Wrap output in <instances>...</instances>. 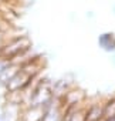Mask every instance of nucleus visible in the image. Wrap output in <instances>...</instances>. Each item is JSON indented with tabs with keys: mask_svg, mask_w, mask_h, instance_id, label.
Instances as JSON below:
<instances>
[{
	"mask_svg": "<svg viewBox=\"0 0 115 121\" xmlns=\"http://www.w3.org/2000/svg\"><path fill=\"white\" fill-rule=\"evenodd\" d=\"M13 64V61H10V60H7V58H4L3 56H0V74L2 73H4L10 66Z\"/></svg>",
	"mask_w": 115,
	"mask_h": 121,
	"instance_id": "obj_8",
	"label": "nucleus"
},
{
	"mask_svg": "<svg viewBox=\"0 0 115 121\" xmlns=\"http://www.w3.org/2000/svg\"><path fill=\"white\" fill-rule=\"evenodd\" d=\"M30 48H31V41L27 36H16L13 39H9L7 43L3 46L2 56L14 63L17 58L24 57Z\"/></svg>",
	"mask_w": 115,
	"mask_h": 121,
	"instance_id": "obj_1",
	"label": "nucleus"
},
{
	"mask_svg": "<svg viewBox=\"0 0 115 121\" xmlns=\"http://www.w3.org/2000/svg\"><path fill=\"white\" fill-rule=\"evenodd\" d=\"M7 34V31H0V53H2V48H3V46L7 43V40H9V37L6 36Z\"/></svg>",
	"mask_w": 115,
	"mask_h": 121,
	"instance_id": "obj_9",
	"label": "nucleus"
},
{
	"mask_svg": "<svg viewBox=\"0 0 115 121\" xmlns=\"http://www.w3.org/2000/svg\"><path fill=\"white\" fill-rule=\"evenodd\" d=\"M36 78H33V77H30L27 73H24L21 69H19L14 74H13V77L7 81V84H6V90H7V93H14V91H24L33 81H34Z\"/></svg>",
	"mask_w": 115,
	"mask_h": 121,
	"instance_id": "obj_2",
	"label": "nucleus"
},
{
	"mask_svg": "<svg viewBox=\"0 0 115 121\" xmlns=\"http://www.w3.org/2000/svg\"><path fill=\"white\" fill-rule=\"evenodd\" d=\"M0 17H2V12H0Z\"/></svg>",
	"mask_w": 115,
	"mask_h": 121,
	"instance_id": "obj_14",
	"label": "nucleus"
},
{
	"mask_svg": "<svg viewBox=\"0 0 115 121\" xmlns=\"http://www.w3.org/2000/svg\"><path fill=\"white\" fill-rule=\"evenodd\" d=\"M109 60H111V64L115 67V51H114V53H111V58H109Z\"/></svg>",
	"mask_w": 115,
	"mask_h": 121,
	"instance_id": "obj_11",
	"label": "nucleus"
},
{
	"mask_svg": "<svg viewBox=\"0 0 115 121\" xmlns=\"http://www.w3.org/2000/svg\"><path fill=\"white\" fill-rule=\"evenodd\" d=\"M45 108L43 107H26L20 112V121H41Z\"/></svg>",
	"mask_w": 115,
	"mask_h": 121,
	"instance_id": "obj_6",
	"label": "nucleus"
},
{
	"mask_svg": "<svg viewBox=\"0 0 115 121\" xmlns=\"http://www.w3.org/2000/svg\"><path fill=\"white\" fill-rule=\"evenodd\" d=\"M9 29H10V24H7L6 20H3L0 17V31H7Z\"/></svg>",
	"mask_w": 115,
	"mask_h": 121,
	"instance_id": "obj_10",
	"label": "nucleus"
},
{
	"mask_svg": "<svg viewBox=\"0 0 115 121\" xmlns=\"http://www.w3.org/2000/svg\"><path fill=\"white\" fill-rule=\"evenodd\" d=\"M87 95L80 88H75V87H71L63 97H60L61 100V104L63 107H67V105H80L85 101Z\"/></svg>",
	"mask_w": 115,
	"mask_h": 121,
	"instance_id": "obj_3",
	"label": "nucleus"
},
{
	"mask_svg": "<svg viewBox=\"0 0 115 121\" xmlns=\"http://www.w3.org/2000/svg\"><path fill=\"white\" fill-rule=\"evenodd\" d=\"M0 121H9V120H7V117H4V115L0 114Z\"/></svg>",
	"mask_w": 115,
	"mask_h": 121,
	"instance_id": "obj_12",
	"label": "nucleus"
},
{
	"mask_svg": "<svg viewBox=\"0 0 115 121\" xmlns=\"http://www.w3.org/2000/svg\"><path fill=\"white\" fill-rule=\"evenodd\" d=\"M85 121H102L104 120V101H92L84 110Z\"/></svg>",
	"mask_w": 115,
	"mask_h": 121,
	"instance_id": "obj_4",
	"label": "nucleus"
},
{
	"mask_svg": "<svg viewBox=\"0 0 115 121\" xmlns=\"http://www.w3.org/2000/svg\"><path fill=\"white\" fill-rule=\"evenodd\" d=\"M115 115V95L108 97L104 100V118Z\"/></svg>",
	"mask_w": 115,
	"mask_h": 121,
	"instance_id": "obj_7",
	"label": "nucleus"
},
{
	"mask_svg": "<svg viewBox=\"0 0 115 121\" xmlns=\"http://www.w3.org/2000/svg\"><path fill=\"white\" fill-rule=\"evenodd\" d=\"M98 47L105 53L115 51V33L114 31H104L98 36Z\"/></svg>",
	"mask_w": 115,
	"mask_h": 121,
	"instance_id": "obj_5",
	"label": "nucleus"
},
{
	"mask_svg": "<svg viewBox=\"0 0 115 121\" xmlns=\"http://www.w3.org/2000/svg\"><path fill=\"white\" fill-rule=\"evenodd\" d=\"M112 13H114V14H115V4H114V6H112Z\"/></svg>",
	"mask_w": 115,
	"mask_h": 121,
	"instance_id": "obj_13",
	"label": "nucleus"
}]
</instances>
